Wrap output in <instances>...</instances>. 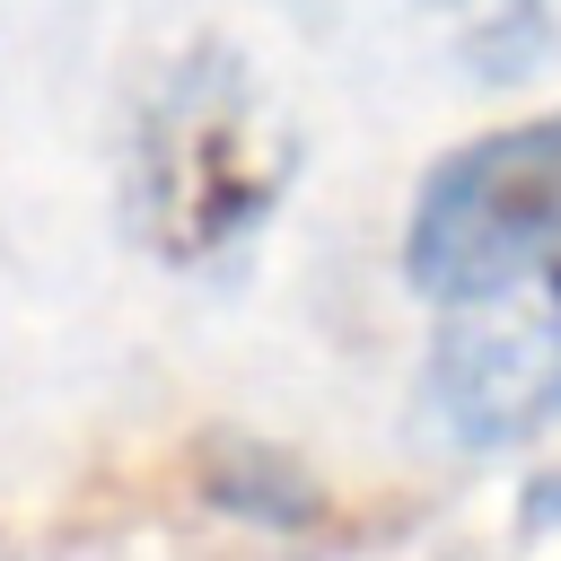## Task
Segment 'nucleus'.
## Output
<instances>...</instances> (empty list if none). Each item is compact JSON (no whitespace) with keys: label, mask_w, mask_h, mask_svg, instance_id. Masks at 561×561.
Instances as JSON below:
<instances>
[{"label":"nucleus","mask_w":561,"mask_h":561,"mask_svg":"<svg viewBox=\"0 0 561 561\" xmlns=\"http://www.w3.org/2000/svg\"><path fill=\"white\" fill-rule=\"evenodd\" d=\"M298 140L263 105L254 70L228 44H193L131 131V228L167 263H210L280 210Z\"/></svg>","instance_id":"obj_1"},{"label":"nucleus","mask_w":561,"mask_h":561,"mask_svg":"<svg viewBox=\"0 0 561 561\" xmlns=\"http://www.w3.org/2000/svg\"><path fill=\"white\" fill-rule=\"evenodd\" d=\"M552 254H561V114L482 131L421 175L412 228H403L412 289L456 307Z\"/></svg>","instance_id":"obj_2"},{"label":"nucleus","mask_w":561,"mask_h":561,"mask_svg":"<svg viewBox=\"0 0 561 561\" xmlns=\"http://www.w3.org/2000/svg\"><path fill=\"white\" fill-rule=\"evenodd\" d=\"M430 412L465 447H517L561 421V254L456 298L430 351Z\"/></svg>","instance_id":"obj_3"},{"label":"nucleus","mask_w":561,"mask_h":561,"mask_svg":"<svg viewBox=\"0 0 561 561\" xmlns=\"http://www.w3.org/2000/svg\"><path fill=\"white\" fill-rule=\"evenodd\" d=\"M175 482H184V500H202V508H219V517H254V526H280V535H316V526H351L289 456H272V447H254V438H202V447H184L175 456Z\"/></svg>","instance_id":"obj_4"}]
</instances>
